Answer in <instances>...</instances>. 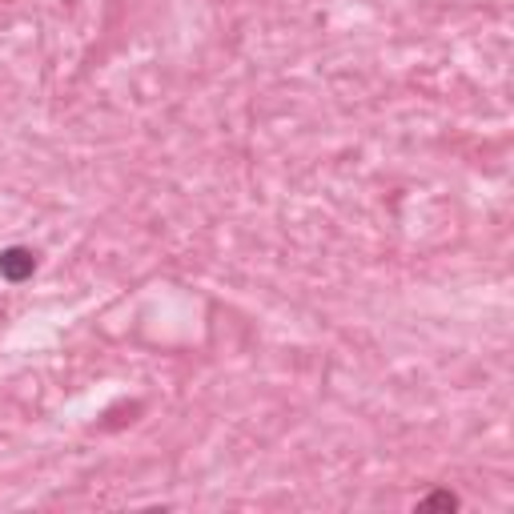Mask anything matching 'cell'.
Masks as SVG:
<instances>
[{
	"label": "cell",
	"instance_id": "cell-1",
	"mask_svg": "<svg viewBox=\"0 0 514 514\" xmlns=\"http://www.w3.org/2000/svg\"><path fill=\"white\" fill-rule=\"evenodd\" d=\"M33 270H37V257H33L29 249L13 245V249L0 253V278H5V282L21 286V282H29V278H33Z\"/></svg>",
	"mask_w": 514,
	"mask_h": 514
},
{
	"label": "cell",
	"instance_id": "cell-2",
	"mask_svg": "<svg viewBox=\"0 0 514 514\" xmlns=\"http://www.w3.org/2000/svg\"><path fill=\"white\" fill-rule=\"evenodd\" d=\"M422 506H442V510H454V506H458V498H454L450 490H438V494H426V498H422Z\"/></svg>",
	"mask_w": 514,
	"mask_h": 514
}]
</instances>
